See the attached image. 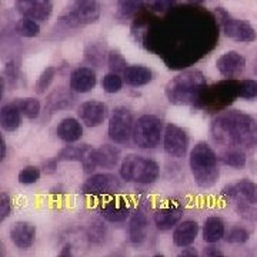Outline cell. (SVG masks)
<instances>
[{
	"instance_id": "25",
	"label": "cell",
	"mask_w": 257,
	"mask_h": 257,
	"mask_svg": "<svg viewBox=\"0 0 257 257\" xmlns=\"http://www.w3.org/2000/svg\"><path fill=\"white\" fill-rule=\"evenodd\" d=\"M219 160L224 166H229V167H233V169H243L247 163L244 152L240 150V147L236 146H229V149L221 152L219 155Z\"/></svg>"
},
{
	"instance_id": "43",
	"label": "cell",
	"mask_w": 257,
	"mask_h": 257,
	"mask_svg": "<svg viewBox=\"0 0 257 257\" xmlns=\"http://www.w3.org/2000/svg\"><path fill=\"white\" fill-rule=\"evenodd\" d=\"M180 256L182 257H196L199 256V253H197V250L192 246H187V247H183L182 250V253H180Z\"/></svg>"
},
{
	"instance_id": "18",
	"label": "cell",
	"mask_w": 257,
	"mask_h": 257,
	"mask_svg": "<svg viewBox=\"0 0 257 257\" xmlns=\"http://www.w3.org/2000/svg\"><path fill=\"white\" fill-rule=\"evenodd\" d=\"M96 83H97L96 72L93 70L92 67H87V66H82V67L74 69L72 74H70V79H69L70 89L74 93H79V94L92 92L94 86H96Z\"/></svg>"
},
{
	"instance_id": "24",
	"label": "cell",
	"mask_w": 257,
	"mask_h": 257,
	"mask_svg": "<svg viewBox=\"0 0 257 257\" xmlns=\"http://www.w3.org/2000/svg\"><path fill=\"white\" fill-rule=\"evenodd\" d=\"M226 236V227L224 221L217 216H210L204 220L203 224V240L206 243H217Z\"/></svg>"
},
{
	"instance_id": "41",
	"label": "cell",
	"mask_w": 257,
	"mask_h": 257,
	"mask_svg": "<svg viewBox=\"0 0 257 257\" xmlns=\"http://www.w3.org/2000/svg\"><path fill=\"white\" fill-rule=\"evenodd\" d=\"M203 256L207 257H216V256H223V251L220 248L213 246V243H210V246H206L203 250Z\"/></svg>"
},
{
	"instance_id": "14",
	"label": "cell",
	"mask_w": 257,
	"mask_h": 257,
	"mask_svg": "<svg viewBox=\"0 0 257 257\" xmlns=\"http://www.w3.org/2000/svg\"><path fill=\"white\" fill-rule=\"evenodd\" d=\"M16 10L23 18L46 22L53 12V5L52 0H16Z\"/></svg>"
},
{
	"instance_id": "1",
	"label": "cell",
	"mask_w": 257,
	"mask_h": 257,
	"mask_svg": "<svg viewBox=\"0 0 257 257\" xmlns=\"http://www.w3.org/2000/svg\"><path fill=\"white\" fill-rule=\"evenodd\" d=\"M210 135L214 143L250 149L257 145V121L243 111H224L213 120Z\"/></svg>"
},
{
	"instance_id": "22",
	"label": "cell",
	"mask_w": 257,
	"mask_h": 257,
	"mask_svg": "<svg viewBox=\"0 0 257 257\" xmlns=\"http://www.w3.org/2000/svg\"><path fill=\"white\" fill-rule=\"evenodd\" d=\"M123 80L128 86L140 87L153 80V72L146 66H128L123 72Z\"/></svg>"
},
{
	"instance_id": "15",
	"label": "cell",
	"mask_w": 257,
	"mask_h": 257,
	"mask_svg": "<svg viewBox=\"0 0 257 257\" xmlns=\"http://www.w3.org/2000/svg\"><path fill=\"white\" fill-rule=\"evenodd\" d=\"M216 67L223 77L234 79L244 72L246 69V59L236 50H229L216 60Z\"/></svg>"
},
{
	"instance_id": "2",
	"label": "cell",
	"mask_w": 257,
	"mask_h": 257,
	"mask_svg": "<svg viewBox=\"0 0 257 257\" xmlns=\"http://www.w3.org/2000/svg\"><path fill=\"white\" fill-rule=\"evenodd\" d=\"M206 87V77L199 70H186L166 84V97L172 104L186 106L199 100L200 93Z\"/></svg>"
},
{
	"instance_id": "30",
	"label": "cell",
	"mask_w": 257,
	"mask_h": 257,
	"mask_svg": "<svg viewBox=\"0 0 257 257\" xmlns=\"http://www.w3.org/2000/svg\"><path fill=\"white\" fill-rule=\"evenodd\" d=\"M56 73H57V69H56L55 66H49V67H46V69L42 72V74L39 76V79H37L36 86H35L36 93L43 94V93L46 92L47 89L50 87V84L55 80Z\"/></svg>"
},
{
	"instance_id": "5",
	"label": "cell",
	"mask_w": 257,
	"mask_h": 257,
	"mask_svg": "<svg viewBox=\"0 0 257 257\" xmlns=\"http://www.w3.org/2000/svg\"><path fill=\"white\" fill-rule=\"evenodd\" d=\"M163 135V120L155 114L140 116L133 128V142L140 149H155Z\"/></svg>"
},
{
	"instance_id": "7",
	"label": "cell",
	"mask_w": 257,
	"mask_h": 257,
	"mask_svg": "<svg viewBox=\"0 0 257 257\" xmlns=\"http://www.w3.org/2000/svg\"><path fill=\"white\" fill-rule=\"evenodd\" d=\"M136 120L133 113L124 106H117L111 111L109 119V138L116 145H126L133 138V128Z\"/></svg>"
},
{
	"instance_id": "34",
	"label": "cell",
	"mask_w": 257,
	"mask_h": 257,
	"mask_svg": "<svg viewBox=\"0 0 257 257\" xmlns=\"http://www.w3.org/2000/svg\"><path fill=\"white\" fill-rule=\"evenodd\" d=\"M40 175H42L40 169H37L35 166H28L19 172L18 180L20 184H35L39 182Z\"/></svg>"
},
{
	"instance_id": "40",
	"label": "cell",
	"mask_w": 257,
	"mask_h": 257,
	"mask_svg": "<svg viewBox=\"0 0 257 257\" xmlns=\"http://www.w3.org/2000/svg\"><path fill=\"white\" fill-rule=\"evenodd\" d=\"M103 239H104V227L101 223L94 221L90 226V230H89V240L90 241H101Z\"/></svg>"
},
{
	"instance_id": "21",
	"label": "cell",
	"mask_w": 257,
	"mask_h": 257,
	"mask_svg": "<svg viewBox=\"0 0 257 257\" xmlns=\"http://www.w3.org/2000/svg\"><path fill=\"white\" fill-rule=\"evenodd\" d=\"M56 135L64 143H76L83 136V123L74 117H66L56 127Z\"/></svg>"
},
{
	"instance_id": "47",
	"label": "cell",
	"mask_w": 257,
	"mask_h": 257,
	"mask_svg": "<svg viewBox=\"0 0 257 257\" xmlns=\"http://www.w3.org/2000/svg\"><path fill=\"white\" fill-rule=\"evenodd\" d=\"M254 73L257 74V60H256V64H254Z\"/></svg>"
},
{
	"instance_id": "44",
	"label": "cell",
	"mask_w": 257,
	"mask_h": 257,
	"mask_svg": "<svg viewBox=\"0 0 257 257\" xmlns=\"http://www.w3.org/2000/svg\"><path fill=\"white\" fill-rule=\"evenodd\" d=\"M60 256L64 257V256H70L72 254V246L70 244H64L63 248L60 250V253H59Z\"/></svg>"
},
{
	"instance_id": "39",
	"label": "cell",
	"mask_w": 257,
	"mask_h": 257,
	"mask_svg": "<svg viewBox=\"0 0 257 257\" xmlns=\"http://www.w3.org/2000/svg\"><path fill=\"white\" fill-rule=\"evenodd\" d=\"M12 213V200L6 193H2L0 196V221L6 220Z\"/></svg>"
},
{
	"instance_id": "33",
	"label": "cell",
	"mask_w": 257,
	"mask_h": 257,
	"mask_svg": "<svg viewBox=\"0 0 257 257\" xmlns=\"http://www.w3.org/2000/svg\"><path fill=\"white\" fill-rule=\"evenodd\" d=\"M237 97L246 99V100L257 99V80H253V79L241 80L237 87Z\"/></svg>"
},
{
	"instance_id": "3",
	"label": "cell",
	"mask_w": 257,
	"mask_h": 257,
	"mask_svg": "<svg viewBox=\"0 0 257 257\" xmlns=\"http://www.w3.org/2000/svg\"><path fill=\"white\" fill-rule=\"evenodd\" d=\"M190 170L196 184L202 189H210L219 179V156L206 142H199L193 147L189 157Z\"/></svg>"
},
{
	"instance_id": "29",
	"label": "cell",
	"mask_w": 257,
	"mask_h": 257,
	"mask_svg": "<svg viewBox=\"0 0 257 257\" xmlns=\"http://www.w3.org/2000/svg\"><path fill=\"white\" fill-rule=\"evenodd\" d=\"M15 29H16L19 36L28 37V39H32V37H36L40 35V25L33 19L22 18L16 23Z\"/></svg>"
},
{
	"instance_id": "42",
	"label": "cell",
	"mask_w": 257,
	"mask_h": 257,
	"mask_svg": "<svg viewBox=\"0 0 257 257\" xmlns=\"http://www.w3.org/2000/svg\"><path fill=\"white\" fill-rule=\"evenodd\" d=\"M57 163H59V160L57 159H52V160H49V162H46L45 165H43V170L46 172L47 175H50V173H55L56 169H57Z\"/></svg>"
},
{
	"instance_id": "10",
	"label": "cell",
	"mask_w": 257,
	"mask_h": 257,
	"mask_svg": "<svg viewBox=\"0 0 257 257\" xmlns=\"http://www.w3.org/2000/svg\"><path fill=\"white\" fill-rule=\"evenodd\" d=\"M120 150L111 145H103L97 149H90L86 159L83 160V169L87 173H92L97 167L113 169L119 165Z\"/></svg>"
},
{
	"instance_id": "36",
	"label": "cell",
	"mask_w": 257,
	"mask_h": 257,
	"mask_svg": "<svg viewBox=\"0 0 257 257\" xmlns=\"http://www.w3.org/2000/svg\"><path fill=\"white\" fill-rule=\"evenodd\" d=\"M109 67H110L111 72L120 73V72H124L128 66L120 52H117V50H111L110 53H109Z\"/></svg>"
},
{
	"instance_id": "27",
	"label": "cell",
	"mask_w": 257,
	"mask_h": 257,
	"mask_svg": "<svg viewBox=\"0 0 257 257\" xmlns=\"http://www.w3.org/2000/svg\"><path fill=\"white\" fill-rule=\"evenodd\" d=\"M237 189V200L248 203V204H257V184L247 179H241L236 183Z\"/></svg>"
},
{
	"instance_id": "12",
	"label": "cell",
	"mask_w": 257,
	"mask_h": 257,
	"mask_svg": "<svg viewBox=\"0 0 257 257\" xmlns=\"http://www.w3.org/2000/svg\"><path fill=\"white\" fill-rule=\"evenodd\" d=\"M163 146L170 157L182 159L189 150V136L186 130L175 123H169L163 133Z\"/></svg>"
},
{
	"instance_id": "8",
	"label": "cell",
	"mask_w": 257,
	"mask_h": 257,
	"mask_svg": "<svg viewBox=\"0 0 257 257\" xmlns=\"http://www.w3.org/2000/svg\"><path fill=\"white\" fill-rule=\"evenodd\" d=\"M216 16L220 22L221 29L224 35L239 43H251L257 39V33L254 28L248 23L247 20H240L230 16L223 8L216 9Z\"/></svg>"
},
{
	"instance_id": "23",
	"label": "cell",
	"mask_w": 257,
	"mask_h": 257,
	"mask_svg": "<svg viewBox=\"0 0 257 257\" xmlns=\"http://www.w3.org/2000/svg\"><path fill=\"white\" fill-rule=\"evenodd\" d=\"M22 123V113L16 103L3 104L0 109V126L6 132H16Z\"/></svg>"
},
{
	"instance_id": "38",
	"label": "cell",
	"mask_w": 257,
	"mask_h": 257,
	"mask_svg": "<svg viewBox=\"0 0 257 257\" xmlns=\"http://www.w3.org/2000/svg\"><path fill=\"white\" fill-rule=\"evenodd\" d=\"M237 213H239L241 217H244L247 220L257 221V209L251 207L248 203L239 202V204H237Z\"/></svg>"
},
{
	"instance_id": "26",
	"label": "cell",
	"mask_w": 257,
	"mask_h": 257,
	"mask_svg": "<svg viewBox=\"0 0 257 257\" xmlns=\"http://www.w3.org/2000/svg\"><path fill=\"white\" fill-rule=\"evenodd\" d=\"M92 147L89 145H82V146H66L59 152V155L56 156V159L59 162H80L83 163V160L86 159L89 150Z\"/></svg>"
},
{
	"instance_id": "17",
	"label": "cell",
	"mask_w": 257,
	"mask_h": 257,
	"mask_svg": "<svg viewBox=\"0 0 257 257\" xmlns=\"http://www.w3.org/2000/svg\"><path fill=\"white\" fill-rule=\"evenodd\" d=\"M10 240L19 250H29L36 240V226L30 221H15L10 227Z\"/></svg>"
},
{
	"instance_id": "9",
	"label": "cell",
	"mask_w": 257,
	"mask_h": 257,
	"mask_svg": "<svg viewBox=\"0 0 257 257\" xmlns=\"http://www.w3.org/2000/svg\"><path fill=\"white\" fill-rule=\"evenodd\" d=\"M121 190V182L116 175L111 173H96L92 175L83 184L82 193L87 197L103 199L114 196Z\"/></svg>"
},
{
	"instance_id": "11",
	"label": "cell",
	"mask_w": 257,
	"mask_h": 257,
	"mask_svg": "<svg viewBox=\"0 0 257 257\" xmlns=\"http://www.w3.org/2000/svg\"><path fill=\"white\" fill-rule=\"evenodd\" d=\"M97 213L104 220L110 221V223H121L130 217V214L133 213V206L126 197L114 194L99 204Z\"/></svg>"
},
{
	"instance_id": "16",
	"label": "cell",
	"mask_w": 257,
	"mask_h": 257,
	"mask_svg": "<svg viewBox=\"0 0 257 257\" xmlns=\"http://www.w3.org/2000/svg\"><path fill=\"white\" fill-rule=\"evenodd\" d=\"M182 216H183V206L179 203L169 202L155 211L153 220L157 229L167 231L179 224V221L182 220Z\"/></svg>"
},
{
	"instance_id": "35",
	"label": "cell",
	"mask_w": 257,
	"mask_h": 257,
	"mask_svg": "<svg viewBox=\"0 0 257 257\" xmlns=\"http://www.w3.org/2000/svg\"><path fill=\"white\" fill-rule=\"evenodd\" d=\"M224 239L231 244H243L250 239V233H248V230L243 229V227H234L226 233Z\"/></svg>"
},
{
	"instance_id": "19",
	"label": "cell",
	"mask_w": 257,
	"mask_h": 257,
	"mask_svg": "<svg viewBox=\"0 0 257 257\" xmlns=\"http://www.w3.org/2000/svg\"><path fill=\"white\" fill-rule=\"evenodd\" d=\"M147 231H149V219L146 211L139 207L130 214L127 227L128 240L133 244H142L147 239Z\"/></svg>"
},
{
	"instance_id": "20",
	"label": "cell",
	"mask_w": 257,
	"mask_h": 257,
	"mask_svg": "<svg viewBox=\"0 0 257 257\" xmlns=\"http://www.w3.org/2000/svg\"><path fill=\"white\" fill-rule=\"evenodd\" d=\"M199 234V224L194 220H184L179 223L173 231V243L177 247L192 246Z\"/></svg>"
},
{
	"instance_id": "37",
	"label": "cell",
	"mask_w": 257,
	"mask_h": 257,
	"mask_svg": "<svg viewBox=\"0 0 257 257\" xmlns=\"http://www.w3.org/2000/svg\"><path fill=\"white\" fill-rule=\"evenodd\" d=\"M146 5L150 10L157 12V13H163L175 6L176 0H146Z\"/></svg>"
},
{
	"instance_id": "13",
	"label": "cell",
	"mask_w": 257,
	"mask_h": 257,
	"mask_svg": "<svg viewBox=\"0 0 257 257\" xmlns=\"http://www.w3.org/2000/svg\"><path fill=\"white\" fill-rule=\"evenodd\" d=\"M77 116L84 126L99 127L107 117V107L103 101L87 100L79 106Z\"/></svg>"
},
{
	"instance_id": "32",
	"label": "cell",
	"mask_w": 257,
	"mask_h": 257,
	"mask_svg": "<svg viewBox=\"0 0 257 257\" xmlns=\"http://www.w3.org/2000/svg\"><path fill=\"white\" fill-rule=\"evenodd\" d=\"M123 82H124V80L120 77L119 74L114 73V72H110V73H107L103 77V80H101V87H103V90L106 93L114 94V93H119L120 90H121Z\"/></svg>"
},
{
	"instance_id": "4",
	"label": "cell",
	"mask_w": 257,
	"mask_h": 257,
	"mask_svg": "<svg viewBox=\"0 0 257 257\" xmlns=\"http://www.w3.org/2000/svg\"><path fill=\"white\" fill-rule=\"evenodd\" d=\"M160 175V167L155 160L140 155H127L120 163V177L127 183L152 184Z\"/></svg>"
},
{
	"instance_id": "6",
	"label": "cell",
	"mask_w": 257,
	"mask_h": 257,
	"mask_svg": "<svg viewBox=\"0 0 257 257\" xmlns=\"http://www.w3.org/2000/svg\"><path fill=\"white\" fill-rule=\"evenodd\" d=\"M99 18L100 5L97 0H73L67 8V12L60 18V22L70 28H77L82 25L94 23Z\"/></svg>"
},
{
	"instance_id": "28",
	"label": "cell",
	"mask_w": 257,
	"mask_h": 257,
	"mask_svg": "<svg viewBox=\"0 0 257 257\" xmlns=\"http://www.w3.org/2000/svg\"><path fill=\"white\" fill-rule=\"evenodd\" d=\"M15 103L18 104L19 110H20V113H22L25 117H28V119L30 120H35L40 116V110H42L40 101L37 100V99H35V97L18 99Z\"/></svg>"
},
{
	"instance_id": "45",
	"label": "cell",
	"mask_w": 257,
	"mask_h": 257,
	"mask_svg": "<svg viewBox=\"0 0 257 257\" xmlns=\"http://www.w3.org/2000/svg\"><path fill=\"white\" fill-rule=\"evenodd\" d=\"M6 159V142L5 139H2V157H0V162H3Z\"/></svg>"
},
{
	"instance_id": "46",
	"label": "cell",
	"mask_w": 257,
	"mask_h": 257,
	"mask_svg": "<svg viewBox=\"0 0 257 257\" xmlns=\"http://www.w3.org/2000/svg\"><path fill=\"white\" fill-rule=\"evenodd\" d=\"M190 2H194V3H200V2H204V0H190Z\"/></svg>"
},
{
	"instance_id": "31",
	"label": "cell",
	"mask_w": 257,
	"mask_h": 257,
	"mask_svg": "<svg viewBox=\"0 0 257 257\" xmlns=\"http://www.w3.org/2000/svg\"><path fill=\"white\" fill-rule=\"evenodd\" d=\"M145 0H117V15L120 18H132L142 6Z\"/></svg>"
}]
</instances>
